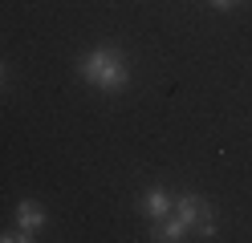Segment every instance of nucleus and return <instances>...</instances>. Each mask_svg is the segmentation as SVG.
<instances>
[{"mask_svg": "<svg viewBox=\"0 0 252 243\" xmlns=\"http://www.w3.org/2000/svg\"><path fill=\"white\" fill-rule=\"evenodd\" d=\"M143 211H147L151 219H167V215H171V194H167L163 187L147 190V194H143Z\"/></svg>", "mask_w": 252, "mask_h": 243, "instance_id": "obj_3", "label": "nucleus"}, {"mask_svg": "<svg viewBox=\"0 0 252 243\" xmlns=\"http://www.w3.org/2000/svg\"><path fill=\"white\" fill-rule=\"evenodd\" d=\"M187 235V227L171 215V219H155V239H163V243H175V239H183Z\"/></svg>", "mask_w": 252, "mask_h": 243, "instance_id": "obj_4", "label": "nucleus"}, {"mask_svg": "<svg viewBox=\"0 0 252 243\" xmlns=\"http://www.w3.org/2000/svg\"><path fill=\"white\" fill-rule=\"evenodd\" d=\"M82 77L90 81L94 89H102V93H118L130 85V69H126V57L118 53L114 45H102V49H94V53L82 57Z\"/></svg>", "mask_w": 252, "mask_h": 243, "instance_id": "obj_1", "label": "nucleus"}, {"mask_svg": "<svg viewBox=\"0 0 252 243\" xmlns=\"http://www.w3.org/2000/svg\"><path fill=\"white\" fill-rule=\"evenodd\" d=\"M0 81H4V65H0Z\"/></svg>", "mask_w": 252, "mask_h": 243, "instance_id": "obj_6", "label": "nucleus"}, {"mask_svg": "<svg viewBox=\"0 0 252 243\" xmlns=\"http://www.w3.org/2000/svg\"><path fill=\"white\" fill-rule=\"evenodd\" d=\"M17 223H21V231H29V235H37V231H41V223H45V211H41V203H33V199H25V203L17 207Z\"/></svg>", "mask_w": 252, "mask_h": 243, "instance_id": "obj_2", "label": "nucleus"}, {"mask_svg": "<svg viewBox=\"0 0 252 243\" xmlns=\"http://www.w3.org/2000/svg\"><path fill=\"white\" fill-rule=\"evenodd\" d=\"M216 8H232V4H240V0H212Z\"/></svg>", "mask_w": 252, "mask_h": 243, "instance_id": "obj_5", "label": "nucleus"}]
</instances>
